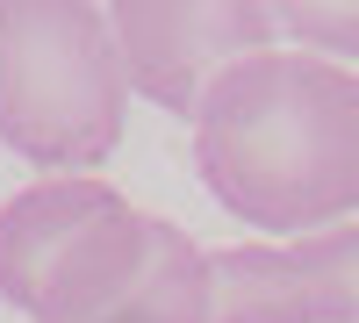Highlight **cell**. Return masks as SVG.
<instances>
[{"label": "cell", "instance_id": "277c9868", "mask_svg": "<svg viewBox=\"0 0 359 323\" xmlns=\"http://www.w3.org/2000/svg\"><path fill=\"white\" fill-rule=\"evenodd\" d=\"M108 29L123 50L130 94L194 123V108L230 65L273 50L280 8H266V0H115Z\"/></svg>", "mask_w": 359, "mask_h": 323}, {"label": "cell", "instance_id": "3957f363", "mask_svg": "<svg viewBox=\"0 0 359 323\" xmlns=\"http://www.w3.org/2000/svg\"><path fill=\"white\" fill-rule=\"evenodd\" d=\"M158 223L101 172L29 180L0 201V302L29 323H115L158 259Z\"/></svg>", "mask_w": 359, "mask_h": 323}, {"label": "cell", "instance_id": "7a4b0ae2", "mask_svg": "<svg viewBox=\"0 0 359 323\" xmlns=\"http://www.w3.org/2000/svg\"><path fill=\"white\" fill-rule=\"evenodd\" d=\"M130 72L108 8L94 0H0V144L43 180L115 158Z\"/></svg>", "mask_w": 359, "mask_h": 323}, {"label": "cell", "instance_id": "52a82bcc", "mask_svg": "<svg viewBox=\"0 0 359 323\" xmlns=\"http://www.w3.org/2000/svg\"><path fill=\"white\" fill-rule=\"evenodd\" d=\"M280 29L294 36V50H316L331 57V65H345V57H359V8H338V0H294V8H280Z\"/></svg>", "mask_w": 359, "mask_h": 323}, {"label": "cell", "instance_id": "5b68a950", "mask_svg": "<svg viewBox=\"0 0 359 323\" xmlns=\"http://www.w3.org/2000/svg\"><path fill=\"white\" fill-rule=\"evenodd\" d=\"M216 323H359V223L208 252Z\"/></svg>", "mask_w": 359, "mask_h": 323}, {"label": "cell", "instance_id": "6da1fadb", "mask_svg": "<svg viewBox=\"0 0 359 323\" xmlns=\"http://www.w3.org/2000/svg\"><path fill=\"white\" fill-rule=\"evenodd\" d=\"M194 172L266 245L359 216V72L273 43L194 108Z\"/></svg>", "mask_w": 359, "mask_h": 323}, {"label": "cell", "instance_id": "8992f818", "mask_svg": "<svg viewBox=\"0 0 359 323\" xmlns=\"http://www.w3.org/2000/svg\"><path fill=\"white\" fill-rule=\"evenodd\" d=\"M115 323H216V287H208V252L180 223H158V259L144 273L137 302Z\"/></svg>", "mask_w": 359, "mask_h": 323}]
</instances>
